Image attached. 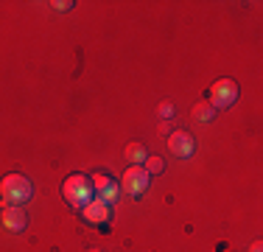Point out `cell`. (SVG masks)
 Instances as JSON below:
<instances>
[{"instance_id": "6da1fadb", "label": "cell", "mask_w": 263, "mask_h": 252, "mask_svg": "<svg viewBox=\"0 0 263 252\" xmlns=\"http://www.w3.org/2000/svg\"><path fill=\"white\" fill-rule=\"evenodd\" d=\"M0 196H3L6 205H23L34 196V185L23 174H6L0 179Z\"/></svg>"}, {"instance_id": "7a4b0ae2", "label": "cell", "mask_w": 263, "mask_h": 252, "mask_svg": "<svg viewBox=\"0 0 263 252\" xmlns=\"http://www.w3.org/2000/svg\"><path fill=\"white\" fill-rule=\"evenodd\" d=\"M62 196L70 202L73 207H84L92 196V182L87 174H70L62 182Z\"/></svg>"}, {"instance_id": "3957f363", "label": "cell", "mask_w": 263, "mask_h": 252, "mask_svg": "<svg viewBox=\"0 0 263 252\" xmlns=\"http://www.w3.org/2000/svg\"><path fill=\"white\" fill-rule=\"evenodd\" d=\"M238 98V84L235 79H218L216 84L210 87V98L208 104L213 110H227V106H233Z\"/></svg>"}, {"instance_id": "277c9868", "label": "cell", "mask_w": 263, "mask_h": 252, "mask_svg": "<svg viewBox=\"0 0 263 252\" xmlns=\"http://www.w3.org/2000/svg\"><path fill=\"white\" fill-rule=\"evenodd\" d=\"M168 151H171L174 157L187 160V157L196 151V140H193V135L187 129H174V132H168Z\"/></svg>"}, {"instance_id": "5b68a950", "label": "cell", "mask_w": 263, "mask_h": 252, "mask_svg": "<svg viewBox=\"0 0 263 252\" xmlns=\"http://www.w3.org/2000/svg\"><path fill=\"white\" fill-rule=\"evenodd\" d=\"M146 188H148V174L143 166H129L126 171H123L121 191L132 193V196H140V193H146Z\"/></svg>"}, {"instance_id": "8992f818", "label": "cell", "mask_w": 263, "mask_h": 252, "mask_svg": "<svg viewBox=\"0 0 263 252\" xmlns=\"http://www.w3.org/2000/svg\"><path fill=\"white\" fill-rule=\"evenodd\" d=\"M0 224L9 232H23L28 227V216H26V210L17 207V205H3V210H0Z\"/></svg>"}, {"instance_id": "52a82bcc", "label": "cell", "mask_w": 263, "mask_h": 252, "mask_svg": "<svg viewBox=\"0 0 263 252\" xmlns=\"http://www.w3.org/2000/svg\"><path fill=\"white\" fill-rule=\"evenodd\" d=\"M109 205L101 199H90L84 207H81V216L87 219V222H92V224H106L109 222Z\"/></svg>"}, {"instance_id": "ba28073f", "label": "cell", "mask_w": 263, "mask_h": 252, "mask_svg": "<svg viewBox=\"0 0 263 252\" xmlns=\"http://www.w3.org/2000/svg\"><path fill=\"white\" fill-rule=\"evenodd\" d=\"M123 157H126L132 166H140L148 154H146V146H143L140 140H132V143H126V149H123Z\"/></svg>"}, {"instance_id": "9c48e42d", "label": "cell", "mask_w": 263, "mask_h": 252, "mask_svg": "<svg viewBox=\"0 0 263 252\" xmlns=\"http://www.w3.org/2000/svg\"><path fill=\"white\" fill-rule=\"evenodd\" d=\"M191 115L196 118V121H202V123H210L213 115H216V110H213L208 101H196V104H193V110H191Z\"/></svg>"}, {"instance_id": "30bf717a", "label": "cell", "mask_w": 263, "mask_h": 252, "mask_svg": "<svg viewBox=\"0 0 263 252\" xmlns=\"http://www.w3.org/2000/svg\"><path fill=\"white\" fill-rule=\"evenodd\" d=\"M90 182H92V191H98V193H104L106 188L115 185V179H112L109 174H104V171H96V174L90 176Z\"/></svg>"}, {"instance_id": "8fae6325", "label": "cell", "mask_w": 263, "mask_h": 252, "mask_svg": "<svg viewBox=\"0 0 263 252\" xmlns=\"http://www.w3.org/2000/svg\"><path fill=\"white\" fill-rule=\"evenodd\" d=\"M143 163H146V166H143V168H146V174H162V168H165V163H162L157 154H154V157H146Z\"/></svg>"}, {"instance_id": "7c38bea8", "label": "cell", "mask_w": 263, "mask_h": 252, "mask_svg": "<svg viewBox=\"0 0 263 252\" xmlns=\"http://www.w3.org/2000/svg\"><path fill=\"white\" fill-rule=\"evenodd\" d=\"M157 115L162 118V121L174 118V104H171V101H160V104H157Z\"/></svg>"}, {"instance_id": "4fadbf2b", "label": "cell", "mask_w": 263, "mask_h": 252, "mask_svg": "<svg viewBox=\"0 0 263 252\" xmlns=\"http://www.w3.org/2000/svg\"><path fill=\"white\" fill-rule=\"evenodd\" d=\"M51 6H53L56 11H70V9H73V3H70V0H67V3H65V0H53Z\"/></svg>"}, {"instance_id": "5bb4252c", "label": "cell", "mask_w": 263, "mask_h": 252, "mask_svg": "<svg viewBox=\"0 0 263 252\" xmlns=\"http://www.w3.org/2000/svg\"><path fill=\"white\" fill-rule=\"evenodd\" d=\"M249 252H263V244H260V241H252V247H249Z\"/></svg>"}, {"instance_id": "9a60e30c", "label": "cell", "mask_w": 263, "mask_h": 252, "mask_svg": "<svg viewBox=\"0 0 263 252\" xmlns=\"http://www.w3.org/2000/svg\"><path fill=\"white\" fill-rule=\"evenodd\" d=\"M87 252H101V249H87Z\"/></svg>"}]
</instances>
